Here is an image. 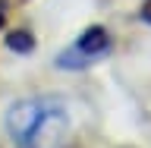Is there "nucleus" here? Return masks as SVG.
Here are the masks:
<instances>
[{
  "mask_svg": "<svg viewBox=\"0 0 151 148\" xmlns=\"http://www.w3.org/2000/svg\"><path fill=\"white\" fill-rule=\"evenodd\" d=\"M6 136L16 148H69L73 142V117L63 98L38 95L9 104Z\"/></svg>",
  "mask_w": 151,
  "mask_h": 148,
  "instance_id": "1",
  "label": "nucleus"
},
{
  "mask_svg": "<svg viewBox=\"0 0 151 148\" xmlns=\"http://www.w3.org/2000/svg\"><path fill=\"white\" fill-rule=\"evenodd\" d=\"M142 19H145V22H148L151 25V0H145V3H142V13H139Z\"/></svg>",
  "mask_w": 151,
  "mask_h": 148,
  "instance_id": "4",
  "label": "nucleus"
},
{
  "mask_svg": "<svg viewBox=\"0 0 151 148\" xmlns=\"http://www.w3.org/2000/svg\"><path fill=\"white\" fill-rule=\"evenodd\" d=\"M3 22H6V6H3V0H0V28H3Z\"/></svg>",
  "mask_w": 151,
  "mask_h": 148,
  "instance_id": "5",
  "label": "nucleus"
},
{
  "mask_svg": "<svg viewBox=\"0 0 151 148\" xmlns=\"http://www.w3.org/2000/svg\"><path fill=\"white\" fill-rule=\"evenodd\" d=\"M110 44H113L110 32L104 25H88L66 51L57 54V66L60 69H88L110 54Z\"/></svg>",
  "mask_w": 151,
  "mask_h": 148,
  "instance_id": "2",
  "label": "nucleus"
},
{
  "mask_svg": "<svg viewBox=\"0 0 151 148\" xmlns=\"http://www.w3.org/2000/svg\"><path fill=\"white\" fill-rule=\"evenodd\" d=\"M6 47L13 51V54H32L35 51V35L28 32V28H19V32H9L6 38Z\"/></svg>",
  "mask_w": 151,
  "mask_h": 148,
  "instance_id": "3",
  "label": "nucleus"
}]
</instances>
